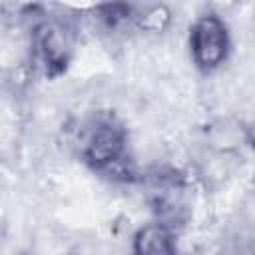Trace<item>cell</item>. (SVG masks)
<instances>
[{
  "mask_svg": "<svg viewBox=\"0 0 255 255\" xmlns=\"http://www.w3.org/2000/svg\"><path fill=\"white\" fill-rule=\"evenodd\" d=\"M229 28L215 12L201 14L189 26V50L201 72L217 70L229 56Z\"/></svg>",
  "mask_w": 255,
  "mask_h": 255,
  "instance_id": "cell-2",
  "label": "cell"
},
{
  "mask_svg": "<svg viewBox=\"0 0 255 255\" xmlns=\"http://www.w3.org/2000/svg\"><path fill=\"white\" fill-rule=\"evenodd\" d=\"M133 24H135L139 30H143V32L159 34V32H163V30L171 24V10H169L165 4H151V6H145L143 10L135 12Z\"/></svg>",
  "mask_w": 255,
  "mask_h": 255,
  "instance_id": "cell-5",
  "label": "cell"
},
{
  "mask_svg": "<svg viewBox=\"0 0 255 255\" xmlns=\"http://www.w3.org/2000/svg\"><path fill=\"white\" fill-rule=\"evenodd\" d=\"M249 141H251V145L255 147V122H253L251 128H249Z\"/></svg>",
  "mask_w": 255,
  "mask_h": 255,
  "instance_id": "cell-7",
  "label": "cell"
},
{
  "mask_svg": "<svg viewBox=\"0 0 255 255\" xmlns=\"http://www.w3.org/2000/svg\"><path fill=\"white\" fill-rule=\"evenodd\" d=\"M133 255H179L173 229L159 221L139 227L133 235Z\"/></svg>",
  "mask_w": 255,
  "mask_h": 255,
  "instance_id": "cell-4",
  "label": "cell"
},
{
  "mask_svg": "<svg viewBox=\"0 0 255 255\" xmlns=\"http://www.w3.org/2000/svg\"><path fill=\"white\" fill-rule=\"evenodd\" d=\"M80 155L110 179L133 181L135 167L128 155V131L112 112L92 114L80 128Z\"/></svg>",
  "mask_w": 255,
  "mask_h": 255,
  "instance_id": "cell-1",
  "label": "cell"
},
{
  "mask_svg": "<svg viewBox=\"0 0 255 255\" xmlns=\"http://www.w3.org/2000/svg\"><path fill=\"white\" fill-rule=\"evenodd\" d=\"M96 12H98V16L102 18V22H104L108 28H116V26L128 22V20H133V16H135L133 6L122 4V2L96 6Z\"/></svg>",
  "mask_w": 255,
  "mask_h": 255,
  "instance_id": "cell-6",
  "label": "cell"
},
{
  "mask_svg": "<svg viewBox=\"0 0 255 255\" xmlns=\"http://www.w3.org/2000/svg\"><path fill=\"white\" fill-rule=\"evenodd\" d=\"M32 54L48 80L62 76L72 60V40L58 20H42L32 30Z\"/></svg>",
  "mask_w": 255,
  "mask_h": 255,
  "instance_id": "cell-3",
  "label": "cell"
}]
</instances>
